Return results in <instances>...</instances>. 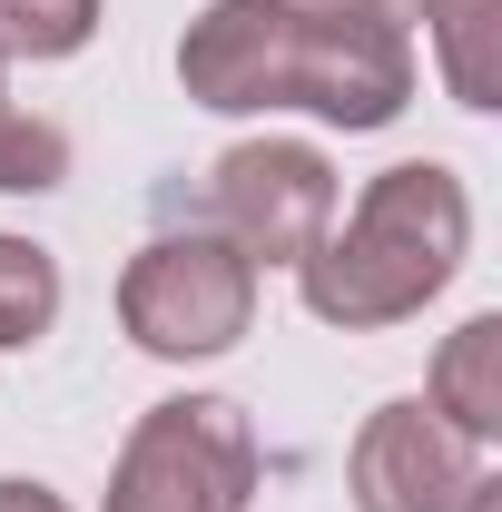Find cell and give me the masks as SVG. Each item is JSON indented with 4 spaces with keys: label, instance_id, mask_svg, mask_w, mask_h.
Listing matches in <instances>:
<instances>
[{
    "label": "cell",
    "instance_id": "1",
    "mask_svg": "<svg viewBox=\"0 0 502 512\" xmlns=\"http://www.w3.org/2000/svg\"><path fill=\"white\" fill-rule=\"evenodd\" d=\"M463 247H473V197H463V178L443 158H404V168H384L375 188L355 197L345 227L315 237V256L296 266V286H306V306L325 325L365 335V325L424 316L443 286H453Z\"/></svg>",
    "mask_w": 502,
    "mask_h": 512
},
{
    "label": "cell",
    "instance_id": "2",
    "mask_svg": "<svg viewBox=\"0 0 502 512\" xmlns=\"http://www.w3.org/2000/svg\"><path fill=\"white\" fill-rule=\"evenodd\" d=\"M119 325L138 355H168V365H197V355H227L256 325V266L217 227H188V237H148L119 276Z\"/></svg>",
    "mask_w": 502,
    "mask_h": 512
},
{
    "label": "cell",
    "instance_id": "7",
    "mask_svg": "<svg viewBox=\"0 0 502 512\" xmlns=\"http://www.w3.org/2000/svg\"><path fill=\"white\" fill-rule=\"evenodd\" d=\"M355 512H463L473 493V444L434 404H384L355 434Z\"/></svg>",
    "mask_w": 502,
    "mask_h": 512
},
{
    "label": "cell",
    "instance_id": "9",
    "mask_svg": "<svg viewBox=\"0 0 502 512\" xmlns=\"http://www.w3.org/2000/svg\"><path fill=\"white\" fill-rule=\"evenodd\" d=\"M434 10L443 89L463 109H502V0H424Z\"/></svg>",
    "mask_w": 502,
    "mask_h": 512
},
{
    "label": "cell",
    "instance_id": "4",
    "mask_svg": "<svg viewBox=\"0 0 502 512\" xmlns=\"http://www.w3.org/2000/svg\"><path fill=\"white\" fill-rule=\"evenodd\" d=\"M207 217L247 266H306L335 227V168L306 138H237L207 168Z\"/></svg>",
    "mask_w": 502,
    "mask_h": 512
},
{
    "label": "cell",
    "instance_id": "5",
    "mask_svg": "<svg viewBox=\"0 0 502 512\" xmlns=\"http://www.w3.org/2000/svg\"><path fill=\"white\" fill-rule=\"evenodd\" d=\"M414 99V50L404 20H355V10H306L296 0V50H286V109H315L335 128H384Z\"/></svg>",
    "mask_w": 502,
    "mask_h": 512
},
{
    "label": "cell",
    "instance_id": "10",
    "mask_svg": "<svg viewBox=\"0 0 502 512\" xmlns=\"http://www.w3.org/2000/svg\"><path fill=\"white\" fill-rule=\"evenodd\" d=\"M60 325V266L30 237H0V345H40Z\"/></svg>",
    "mask_w": 502,
    "mask_h": 512
},
{
    "label": "cell",
    "instance_id": "13",
    "mask_svg": "<svg viewBox=\"0 0 502 512\" xmlns=\"http://www.w3.org/2000/svg\"><path fill=\"white\" fill-rule=\"evenodd\" d=\"M0 512H69L50 483H0Z\"/></svg>",
    "mask_w": 502,
    "mask_h": 512
},
{
    "label": "cell",
    "instance_id": "3",
    "mask_svg": "<svg viewBox=\"0 0 502 512\" xmlns=\"http://www.w3.org/2000/svg\"><path fill=\"white\" fill-rule=\"evenodd\" d=\"M247 503H256L247 414L227 394H168L138 414L99 512H247Z\"/></svg>",
    "mask_w": 502,
    "mask_h": 512
},
{
    "label": "cell",
    "instance_id": "11",
    "mask_svg": "<svg viewBox=\"0 0 502 512\" xmlns=\"http://www.w3.org/2000/svg\"><path fill=\"white\" fill-rule=\"evenodd\" d=\"M99 0H0V60H69L89 50Z\"/></svg>",
    "mask_w": 502,
    "mask_h": 512
},
{
    "label": "cell",
    "instance_id": "8",
    "mask_svg": "<svg viewBox=\"0 0 502 512\" xmlns=\"http://www.w3.org/2000/svg\"><path fill=\"white\" fill-rule=\"evenodd\" d=\"M434 414L463 434V444L502 434V316H473V325L443 335V355H434Z\"/></svg>",
    "mask_w": 502,
    "mask_h": 512
},
{
    "label": "cell",
    "instance_id": "12",
    "mask_svg": "<svg viewBox=\"0 0 502 512\" xmlns=\"http://www.w3.org/2000/svg\"><path fill=\"white\" fill-rule=\"evenodd\" d=\"M69 178V138L50 119H20L10 109V60H0V188L10 197H40Z\"/></svg>",
    "mask_w": 502,
    "mask_h": 512
},
{
    "label": "cell",
    "instance_id": "14",
    "mask_svg": "<svg viewBox=\"0 0 502 512\" xmlns=\"http://www.w3.org/2000/svg\"><path fill=\"white\" fill-rule=\"evenodd\" d=\"M306 10H355V20H404V10H424V0H306Z\"/></svg>",
    "mask_w": 502,
    "mask_h": 512
},
{
    "label": "cell",
    "instance_id": "6",
    "mask_svg": "<svg viewBox=\"0 0 502 512\" xmlns=\"http://www.w3.org/2000/svg\"><path fill=\"white\" fill-rule=\"evenodd\" d=\"M296 0H207L178 40V79L197 109H286Z\"/></svg>",
    "mask_w": 502,
    "mask_h": 512
}]
</instances>
